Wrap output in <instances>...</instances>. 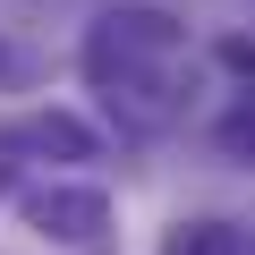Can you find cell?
Segmentation results:
<instances>
[{"label": "cell", "instance_id": "5b68a950", "mask_svg": "<svg viewBox=\"0 0 255 255\" xmlns=\"http://www.w3.org/2000/svg\"><path fill=\"white\" fill-rule=\"evenodd\" d=\"M221 60L230 68H255V43H221Z\"/></svg>", "mask_w": 255, "mask_h": 255}, {"label": "cell", "instance_id": "277c9868", "mask_svg": "<svg viewBox=\"0 0 255 255\" xmlns=\"http://www.w3.org/2000/svg\"><path fill=\"white\" fill-rule=\"evenodd\" d=\"M221 145H230V153H255V111H230V119H221Z\"/></svg>", "mask_w": 255, "mask_h": 255}, {"label": "cell", "instance_id": "6da1fadb", "mask_svg": "<svg viewBox=\"0 0 255 255\" xmlns=\"http://www.w3.org/2000/svg\"><path fill=\"white\" fill-rule=\"evenodd\" d=\"M26 221L43 230V238H102V221H111V204H102V187H34L26 196Z\"/></svg>", "mask_w": 255, "mask_h": 255}, {"label": "cell", "instance_id": "3957f363", "mask_svg": "<svg viewBox=\"0 0 255 255\" xmlns=\"http://www.w3.org/2000/svg\"><path fill=\"white\" fill-rule=\"evenodd\" d=\"M162 255H238V238H230V230H213V221H196V230H179Z\"/></svg>", "mask_w": 255, "mask_h": 255}, {"label": "cell", "instance_id": "7a4b0ae2", "mask_svg": "<svg viewBox=\"0 0 255 255\" xmlns=\"http://www.w3.org/2000/svg\"><path fill=\"white\" fill-rule=\"evenodd\" d=\"M9 145H34V153H68V162H85V153H94V128H77L68 111H34V119L9 128Z\"/></svg>", "mask_w": 255, "mask_h": 255}, {"label": "cell", "instance_id": "8992f818", "mask_svg": "<svg viewBox=\"0 0 255 255\" xmlns=\"http://www.w3.org/2000/svg\"><path fill=\"white\" fill-rule=\"evenodd\" d=\"M0 196H9V170H0Z\"/></svg>", "mask_w": 255, "mask_h": 255}]
</instances>
